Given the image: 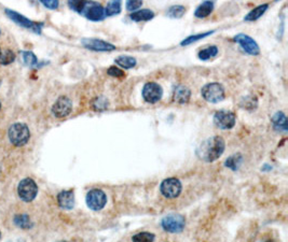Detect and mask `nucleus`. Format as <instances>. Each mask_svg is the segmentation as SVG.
Returning <instances> with one entry per match:
<instances>
[{"mask_svg":"<svg viewBox=\"0 0 288 242\" xmlns=\"http://www.w3.org/2000/svg\"><path fill=\"white\" fill-rule=\"evenodd\" d=\"M224 141L219 136L206 139L196 149V155L204 162L212 163L222 156L224 152Z\"/></svg>","mask_w":288,"mask_h":242,"instance_id":"obj_1","label":"nucleus"},{"mask_svg":"<svg viewBox=\"0 0 288 242\" xmlns=\"http://www.w3.org/2000/svg\"><path fill=\"white\" fill-rule=\"evenodd\" d=\"M8 135L11 143L16 145V147H23V145H25L31 137L30 129H28L27 125L24 123L13 124L9 128Z\"/></svg>","mask_w":288,"mask_h":242,"instance_id":"obj_2","label":"nucleus"},{"mask_svg":"<svg viewBox=\"0 0 288 242\" xmlns=\"http://www.w3.org/2000/svg\"><path fill=\"white\" fill-rule=\"evenodd\" d=\"M201 95L203 98L210 104H218L224 99V89L219 83H208L202 87Z\"/></svg>","mask_w":288,"mask_h":242,"instance_id":"obj_3","label":"nucleus"},{"mask_svg":"<svg viewBox=\"0 0 288 242\" xmlns=\"http://www.w3.org/2000/svg\"><path fill=\"white\" fill-rule=\"evenodd\" d=\"M17 193L23 201L30 202L35 199L38 194V186L36 182L31 178L24 179L18 184Z\"/></svg>","mask_w":288,"mask_h":242,"instance_id":"obj_4","label":"nucleus"},{"mask_svg":"<svg viewBox=\"0 0 288 242\" xmlns=\"http://www.w3.org/2000/svg\"><path fill=\"white\" fill-rule=\"evenodd\" d=\"M186 220L185 217L179 214H170L163 217L161 222L162 228L167 232H172V234H178L185 228Z\"/></svg>","mask_w":288,"mask_h":242,"instance_id":"obj_5","label":"nucleus"},{"mask_svg":"<svg viewBox=\"0 0 288 242\" xmlns=\"http://www.w3.org/2000/svg\"><path fill=\"white\" fill-rule=\"evenodd\" d=\"M85 201H86V205H88V207L91 210L99 211L106 206L107 196L102 190L94 188V190H91L88 194H86Z\"/></svg>","mask_w":288,"mask_h":242,"instance_id":"obj_6","label":"nucleus"},{"mask_svg":"<svg viewBox=\"0 0 288 242\" xmlns=\"http://www.w3.org/2000/svg\"><path fill=\"white\" fill-rule=\"evenodd\" d=\"M81 14L93 22L103 21L106 17V15H105V9L102 7V4L94 1H85Z\"/></svg>","mask_w":288,"mask_h":242,"instance_id":"obj_7","label":"nucleus"},{"mask_svg":"<svg viewBox=\"0 0 288 242\" xmlns=\"http://www.w3.org/2000/svg\"><path fill=\"white\" fill-rule=\"evenodd\" d=\"M181 188V183L178 179L169 178L161 183L160 191L165 198L173 199V198H176L180 195Z\"/></svg>","mask_w":288,"mask_h":242,"instance_id":"obj_8","label":"nucleus"},{"mask_svg":"<svg viewBox=\"0 0 288 242\" xmlns=\"http://www.w3.org/2000/svg\"><path fill=\"white\" fill-rule=\"evenodd\" d=\"M237 122V116L232 111H218L214 115V124L220 129H231Z\"/></svg>","mask_w":288,"mask_h":242,"instance_id":"obj_9","label":"nucleus"},{"mask_svg":"<svg viewBox=\"0 0 288 242\" xmlns=\"http://www.w3.org/2000/svg\"><path fill=\"white\" fill-rule=\"evenodd\" d=\"M163 96V90L161 85L156 82H149L143 87V98L148 104H156L160 101Z\"/></svg>","mask_w":288,"mask_h":242,"instance_id":"obj_10","label":"nucleus"},{"mask_svg":"<svg viewBox=\"0 0 288 242\" xmlns=\"http://www.w3.org/2000/svg\"><path fill=\"white\" fill-rule=\"evenodd\" d=\"M233 39L235 42L241 45V47L247 53V54L256 56L259 55V53H260V48H259L257 42L254 40L252 37L245 35V33H238V35L234 36Z\"/></svg>","mask_w":288,"mask_h":242,"instance_id":"obj_11","label":"nucleus"},{"mask_svg":"<svg viewBox=\"0 0 288 242\" xmlns=\"http://www.w3.org/2000/svg\"><path fill=\"white\" fill-rule=\"evenodd\" d=\"M73 110V103L66 96H61L52 106V113L57 119H63L68 116Z\"/></svg>","mask_w":288,"mask_h":242,"instance_id":"obj_12","label":"nucleus"},{"mask_svg":"<svg viewBox=\"0 0 288 242\" xmlns=\"http://www.w3.org/2000/svg\"><path fill=\"white\" fill-rule=\"evenodd\" d=\"M82 45L91 51L96 52H110L116 50V46L112 43L106 42L100 39H82Z\"/></svg>","mask_w":288,"mask_h":242,"instance_id":"obj_13","label":"nucleus"},{"mask_svg":"<svg viewBox=\"0 0 288 242\" xmlns=\"http://www.w3.org/2000/svg\"><path fill=\"white\" fill-rule=\"evenodd\" d=\"M6 13H7V15L12 19L13 22L17 23L18 25H21V26L25 27V28H31V29H32L33 31L40 33V29H41L42 24L33 23V22L30 21L28 18H26L25 16L21 15L20 13H16V12L12 11V10H6Z\"/></svg>","mask_w":288,"mask_h":242,"instance_id":"obj_14","label":"nucleus"},{"mask_svg":"<svg viewBox=\"0 0 288 242\" xmlns=\"http://www.w3.org/2000/svg\"><path fill=\"white\" fill-rule=\"evenodd\" d=\"M191 91L187 86L177 85L173 91V100L179 105H186L189 103Z\"/></svg>","mask_w":288,"mask_h":242,"instance_id":"obj_15","label":"nucleus"},{"mask_svg":"<svg viewBox=\"0 0 288 242\" xmlns=\"http://www.w3.org/2000/svg\"><path fill=\"white\" fill-rule=\"evenodd\" d=\"M57 202L62 209L71 210L75 207V193L73 191H63L57 195Z\"/></svg>","mask_w":288,"mask_h":242,"instance_id":"obj_16","label":"nucleus"},{"mask_svg":"<svg viewBox=\"0 0 288 242\" xmlns=\"http://www.w3.org/2000/svg\"><path fill=\"white\" fill-rule=\"evenodd\" d=\"M272 125L276 132H287V118L284 112H276L272 116Z\"/></svg>","mask_w":288,"mask_h":242,"instance_id":"obj_17","label":"nucleus"},{"mask_svg":"<svg viewBox=\"0 0 288 242\" xmlns=\"http://www.w3.org/2000/svg\"><path fill=\"white\" fill-rule=\"evenodd\" d=\"M129 17H131V19L134 22H145L150 21V19L155 17V13L149 9H143L133 12L131 15H129Z\"/></svg>","mask_w":288,"mask_h":242,"instance_id":"obj_18","label":"nucleus"},{"mask_svg":"<svg viewBox=\"0 0 288 242\" xmlns=\"http://www.w3.org/2000/svg\"><path fill=\"white\" fill-rule=\"evenodd\" d=\"M214 9V2L213 1H204L200 4V6L196 8L194 15L198 18H204L208 16L210 13L213 12Z\"/></svg>","mask_w":288,"mask_h":242,"instance_id":"obj_19","label":"nucleus"},{"mask_svg":"<svg viewBox=\"0 0 288 242\" xmlns=\"http://www.w3.org/2000/svg\"><path fill=\"white\" fill-rule=\"evenodd\" d=\"M268 8H269V4H267V3H263V4H261V6H258L257 8L253 9L252 11L247 14V15L245 16V18H244V19H245L246 22L257 21V19L260 18L263 15V14L266 13Z\"/></svg>","mask_w":288,"mask_h":242,"instance_id":"obj_20","label":"nucleus"},{"mask_svg":"<svg viewBox=\"0 0 288 242\" xmlns=\"http://www.w3.org/2000/svg\"><path fill=\"white\" fill-rule=\"evenodd\" d=\"M116 64L120 66L123 69H131V68H134L136 66L137 61L134 57L132 56H128V55H121L116 58Z\"/></svg>","mask_w":288,"mask_h":242,"instance_id":"obj_21","label":"nucleus"},{"mask_svg":"<svg viewBox=\"0 0 288 242\" xmlns=\"http://www.w3.org/2000/svg\"><path fill=\"white\" fill-rule=\"evenodd\" d=\"M14 224L23 229H28L32 227V223L30 219V216L25 214H18L14 217Z\"/></svg>","mask_w":288,"mask_h":242,"instance_id":"obj_22","label":"nucleus"},{"mask_svg":"<svg viewBox=\"0 0 288 242\" xmlns=\"http://www.w3.org/2000/svg\"><path fill=\"white\" fill-rule=\"evenodd\" d=\"M121 12V1H110L108 2L106 9H105V15L106 16H112L117 15Z\"/></svg>","mask_w":288,"mask_h":242,"instance_id":"obj_23","label":"nucleus"},{"mask_svg":"<svg viewBox=\"0 0 288 242\" xmlns=\"http://www.w3.org/2000/svg\"><path fill=\"white\" fill-rule=\"evenodd\" d=\"M217 54H218L217 46L212 45V46H208L206 48H203V50H201L198 56L201 60H209V58L215 57Z\"/></svg>","mask_w":288,"mask_h":242,"instance_id":"obj_24","label":"nucleus"},{"mask_svg":"<svg viewBox=\"0 0 288 242\" xmlns=\"http://www.w3.org/2000/svg\"><path fill=\"white\" fill-rule=\"evenodd\" d=\"M215 32V30H210V31H206V32H202V33H198V35H192V36H189L188 38H186L185 40H182L180 45H192V43H194L196 41L201 40V39H204L209 35H213V33Z\"/></svg>","mask_w":288,"mask_h":242,"instance_id":"obj_25","label":"nucleus"},{"mask_svg":"<svg viewBox=\"0 0 288 242\" xmlns=\"http://www.w3.org/2000/svg\"><path fill=\"white\" fill-rule=\"evenodd\" d=\"M186 12V8L184 6H179V4H176V6H172L169 10H167L166 15L171 18H180L182 17Z\"/></svg>","mask_w":288,"mask_h":242,"instance_id":"obj_26","label":"nucleus"},{"mask_svg":"<svg viewBox=\"0 0 288 242\" xmlns=\"http://www.w3.org/2000/svg\"><path fill=\"white\" fill-rule=\"evenodd\" d=\"M132 240L133 242H153L155 241V235L148 231L138 232V234L132 237Z\"/></svg>","mask_w":288,"mask_h":242,"instance_id":"obj_27","label":"nucleus"},{"mask_svg":"<svg viewBox=\"0 0 288 242\" xmlns=\"http://www.w3.org/2000/svg\"><path fill=\"white\" fill-rule=\"evenodd\" d=\"M242 163V156L241 154H235L232 155V156H230L227 161H225V166L231 168L232 170H238L240 165Z\"/></svg>","mask_w":288,"mask_h":242,"instance_id":"obj_28","label":"nucleus"},{"mask_svg":"<svg viewBox=\"0 0 288 242\" xmlns=\"http://www.w3.org/2000/svg\"><path fill=\"white\" fill-rule=\"evenodd\" d=\"M108 100L104 96H99L93 101V109L95 111H104L108 108Z\"/></svg>","mask_w":288,"mask_h":242,"instance_id":"obj_29","label":"nucleus"},{"mask_svg":"<svg viewBox=\"0 0 288 242\" xmlns=\"http://www.w3.org/2000/svg\"><path fill=\"white\" fill-rule=\"evenodd\" d=\"M16 60V54L11 50H6L1 52V55H0V64L2 65H9Z\"/></svg>","mask_w":288,"mask_h":242,"instance_id":"obj_30","label":"nucleus"},{"mask_svg":"<svg viewBox=\"0 0 288 242\" xmlns=\"http://www.w3.org/2000/svg\"><path fill=\"white\" fill-rule=\"evenodd\" d=\"M23 60L27 66H35L37 64V57L32 52H23Z\"/></svg>","mask_w":288,"mask_h":242,"instance_id":"obj_31","label":"nucleus"},{"mask_svg":"<svg viewBox=\"0 0 288 242\" xmlns=\"http://www.w3.org/2000/svg\"><path fill=\"white\" fill-rule=\"evenodd\" d=\"M107 74L110 76H113V77H119V79H121V77L126 76V74H124V71L120 69V68L116 67V66H112L107 70Z\"/></svg>","mask_w":288,"mask_h":242,"instance_id":"obj_32","label":"nucleus"},{"mask_svg":"<svg viewBox=\"0 0 288 242\" xmlns=\"http://www.w3.org/2000/svg\"><path fill=\"white\" fill-rule=\"evenodd\" d=\"M143 6V1L141 0H128L126 3V8L128 11H133L135 12V10L139 9Z\"/></svg>","mask_w":288,"mask_h":242,"instance_id":"obj_33","label":"nucleus"},{"mask_svg":"<svg viewBox=\"0 0 288 242\" xmlns=\"http://www.w3.org/2000/svg\"><path fill=\"white\" fill-rule=\"evenodd\" d=\"M84 2L85 1H69L68 2V6L70 7V9H73L74 11L78 12L81 14V12H82L83 10V7H84Z\"/></svg>","mask_w":288,"mask_h":242,"instance_id":"obj_34","label":"nucleus"},{"mask_svg":"<svg viewBox=\"0 0 288 242\" xmlns=\"http://www.w3.org/2000/svg\"><path fill=\"white\" fill-rule=\"evenodd\" d=\"M41 2L43 6L51 10H54L59 7V1H56V0H42Z\"/></svg>","mask_w":288,"mask_h":242,"instance_id":"obj_35","label":"nucleus"},{"mask_svg":"<svg viewBox=\"0 0 288 242\" xmlns=\"http://www.w3.org/2000/svg\"><path fill=\"white\" fill-rule=\"evenodd\" d=\"M0 55H1V50H0Z\"/></svg>","mask_w":288,"mask_h":242,"instance_id":"obj_36","label":"nucleus"},{"mask_svg":"<svg viewBox=\"0 0 288 242\" xmlns=\"http://www.w3.org/2000/svg\"><path fill=\"white\" fill-rule=\"evenodd\" d=\"M0 108H1V104H0Z\"/></svg>","mask_w":288,"mask_h":242,"instance_id":"obj_37","label":"nucleus"},{"mask_svg":"<svg viewBox=\"0 0 288 242\" xmlns=\"http://www.w3.org/2000/svg\"><path fill=\"white\" fill-rule=\"evenodd\" d=\"M0 237H1V232H0Z\"/></svg>","mask_w":288,"mask_h":242,"instance_id":"obj_38","label":"nucleus"},{"mask_svg":"<svg viewBox=\"0 0 288 242\" xmlns=\"http://www.w3.org/2000/svg\"><path fill=\"white\" fill-rule=\"evenodd\" d=\"M0 33H1V32H0Z\"/></svg>","mask_w":288,"mask_h":242,"instance_id":"obj_39","label":"nucleus"}]
</instances>
